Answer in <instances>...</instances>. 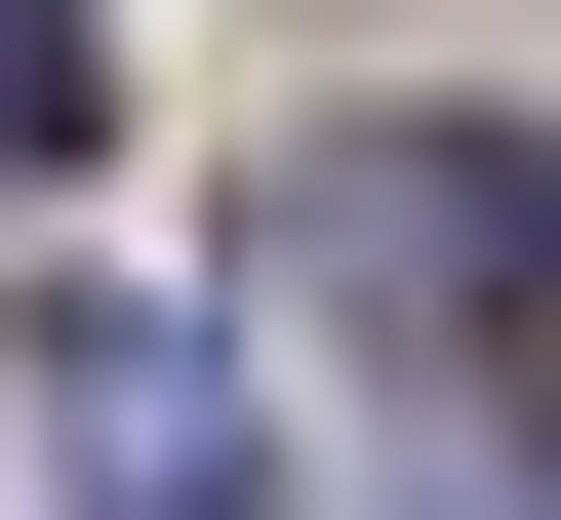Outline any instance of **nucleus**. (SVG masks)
I'll use <instances>...</instances> for the list:
<instances>
[{
	"label": "nucleus",
	"instance_id": "1",
	"mask_svg": "<svg viewBox=\"0 0 561 520\" xmlns=\"http://www.w3.org/2000/svg\"><path fill=\"white\" fill-rule=\"evenodd\" d=\"M321 321L401 401H522V120H362L321 161Z\"/></svg>",
	"mask_w": 561,
	"mask_h": 520
},
{
	"label": "nucleus",
	"instance_id": "2",
	"mask_svg": "<svg viewBox=\"0 0 561 520\" xmlns=\"http://www.w3.org/2000/svg\"><path fill=\"white\" fill-rule=\"evenodd\" d=\"M0 401H41V520H280V401H241V321H161V280H81Z\"/></svg>",
	"mask_w": 561,
	"mask_h": 520
},
{
	"label": "nucleus",
	"instance_id": "3",
	"mask_svg": "<svg viewBox=\"0 0 561 520\" xmlns=\"http://www.w3.org/2000/svg\"><path fill=\"white\" fill-rule=\"evenodd\" d=\"M81 120H121V81H81V0H0V200L81 161Z\"/></svg>",
	"mask_w": 561,
	"mask_h": 520
}]
</instances>
